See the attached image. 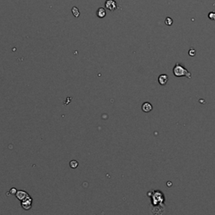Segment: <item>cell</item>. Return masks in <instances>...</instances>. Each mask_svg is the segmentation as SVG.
Segmentation results:
<instances>
[{
	"label": "cell",
	"mask_w": 215,
	"mask_h": 215,
	"mask_svg": "<svg viewBox=\"0 0 215 215\" xmlns=\"http://www.w3.org/2000/svg\"><path fill=\"white\" fill-rule=\"evenodd\" d=\"M97 16L99 17V18H103V17L106 15V12H105V9H102V8L98 9V10H97Z\"/></svg>",
	"instance_id": "cell-7"
},
{
	"label": "cell",
	"mask_w": 215,
	"mask_h": 215,
	"mask_svg": "<svg viewBox=\"0 0 215 215\" xmlns=\"http://www.w3.org/2000/svg\"><path fill=\"white\" fill-rule=\"evenodd\" d=\"M70 167L71 168L75 169V168H76V167H78V162L76 161H71L70 162Z\"/></svg>",
	"instance_id": "cell-9"
},
{
	"label": "cell",
	"mask_w": 215,
	"mask_h": 215,
	"mask_svg": "<svg viewBox=\"0 0 215 215\" xmlns=\"http://www.w3.org/2000/svg\"><path fill=\"white\" fill-rule=\"evenodd\" d=\"M209 17L210 19H213V20H215V13H214V12H212V13H210L209 14Z\"/></svg>",
	"instance_id": "cell-11"
},
{
	"label": "cell",
	"mask_w": 215,
	"mask_h": 215,
	"mask_svg": "<svg viewBox=\"0 0 215 215\" xmlns=\"http://www.w3.org/2000/svg\"><path fill=\"white\" fill-rule=\"evenodd\" d=\"M15 195H16L17 198L19 199V200H20V201H22V200H24V199L29 194L27 193L26 192H25V191L19 190V191H17L16 192Z\"/></svg>",
	"instance_id": "cell-4"
},
{
	"label": "cell",
	"mask_w": 215,
	"mask_h": 215,
	"mask_svg": "<svg viewBox=\"0 0 215 215\" xmlns=\"http://www.w3.org/2000/svg\"><path fill=\"white\" fill-rule=\"evenodd\" d=\"M105 5L108 9H109L110 11L115 10L117 9V4H116L115 1H113V0H107Z\"/></svg>",
	"instance_id": "cell-3"
},
{
	"label": "cell",
	"mask_w": 215,
	"mask_h": 215,
	"mask_svg": "<svg viewBox=\"0 0 215 215\" xmlns=\"http://www.w3.org/2000/svg\"><path fill=\"white\" fill-rule=\"evenodd\" d=\"M16 192H17V191H16V189H15V188H12V189L10 190V193L11 194H15V193H16Z\"/></svg>",
	"instance_id": "cell-13"
},
{
	"label": "cell",
	"mask_w": 215,
	"mask_h": 215,
	"mask_svg": "<svg viewBox=\"0 0 215 215\" xmlns=\"http://www.w3.org/2000/svg\"><path fill=\"white\" fill-rule=\"evenodd\" d=\"M158 82H159V83L161 85H162V86L166 85L167 83V82H168V76L166 75V74H162V75L159 76Z\"/></svg>",
	"instance_id": "cell-5"
},
{
	"label": "cell",
	"mask_w": 215,
	"mask_h": 215,
	"mask_svg": "<svg viewBox=\"0 0 215 215\" xmlns=\"http://www.w3.org/2000/svg\"><path fill=\"white\" fill-rule=\"evenodd\" d=\"M72 14H73V15L75 17H77L79 16L80 15V12H79V10H78V9L77 8H76V7H74V8H72Z\"/></svg>",
	"instance_id": "cell-8"
},
{
	"label": "cell",
	"mask_w": 215,
	"mask_h": 215,
	"mask_svg": "<svg viewBox=\"0 0 215 215\" xmlns=\"http://www.w3.org/2000/svg\"><path fill=\"white\" fill-rule=\"evenodd\" d=\"M195 54H196V51H195L194 49H191V50L189 51V55H190V56H195Z\"/></svg>",
	"instance_id": "cell-12"
},
{
	"label": "cell",
	"mask_w": 215,
	"mask_h": 215,
	"mask_svg": "<svg viewBox=\"0 0 215 215\" xmlns=\"http://www.w3.org/2000/svg\"><path fill=\"white\" fill-rule=\"evenodd\" d=\"M21 206L22 208L25 210L30 209L31 208V206H32V198L28 195L24 199V200H22Z\"/></svg>",
	"instance_id": "cell-2"
},
{
	"label": "cell",
	"mask_w": 215,
	"mask_h": 215,
	"mask_svg": "<svg viewBox=\"0 0 215 215\" xmlns=\"http://www.w3.org/2000/svg\"><path fill=\"white\" fill-rule=\"evenodd\" d=\"M166 24H167V25H172V19L171 18H167V19H166Z\"/></svg>",
	"instance_id": "cell-10"
},
{
	"label": "cell",
	"mask_w": 215,
	"mask_h": 215,
	"mask_svg": "<svg viewBox=\"0 0 215 215\" xmlns=\"http://www.w3.org/2000/svg\"><path fill=\"white\" fill-rule=\"evenodd\" d=\"M142 110H143V112H145V113H149V112H151V110H152V105H151L150 102H144L143 104H142Z\"/></svg>",
	"instance_id": "cell-6"
},
{
	"label": "cell",
	"mask_w": 215,
	"mask_h": 215,
	"mask_svg": "<svg viewBox=\"0 0 215 215\" xmlns=\"http://www.w3.org/2000/svg\"><path fill=\"white\" fill-rule=\"evenodd\" d=\"M173 73L174 75L177 77H180V76H186L188 78H192V75L191 73L188 71L184 66H183L181 64H176L174 68H173Z\"/></svg>",
	"instance_id": "cell-1"
}]
</instances>
